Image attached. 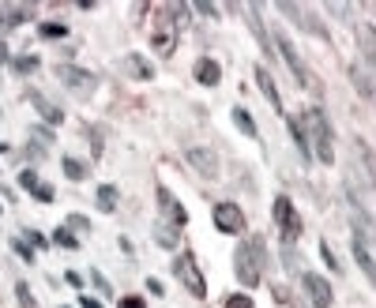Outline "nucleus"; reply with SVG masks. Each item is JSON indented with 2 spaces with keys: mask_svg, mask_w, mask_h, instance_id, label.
Here are the masks:
<instances>
[{
  "mask_svg": "<svg viewBox=\"0 0 376 308\" xmlns=\"http://www.w3.org/2000/svg\"><path fill=\"white\" fill-rule=\"evenodd\" d=\"M8 60H11V57H8V46H4V38H0V68H4Z\"/></svg>",
  "mask_w": 376,
  "mask_h": 308,
  "instance_id": "nucleus-43",
  "label": "nucleus"
},
{
  "mask_svg": "<svg viewBox=\"0 0 376 308\" xmlns=\"http://www.w3.org/2000/svg\"><path fill=\"white\" fill-rule=\"evenodd\" d=\"M49 245H61V248L75 252V248H79V237L68 230V225H61V230H53V240H49Z\"/></svg>",
  "mask_w": 376,
  "mask_h": 308,
  "instance_id": "nucleus-25",
  "label": "nucleus"
},
{
  "mask_svg": "<svg viewBox=\"0 0 376 308\" xmlns=\"http://www.w3.org/2000/svg\"><path fill=\"white\" fill-rule=\"evenodd\" d=\"M26 19H34L31 4H0V31H8V26H23Z\"/></svg>",
  "mask_w": 376,
  "mask_h": 308,
  "instance_id": "nucleus-14",
  "label": "nucleus"
},
{
  "mask_svg": "<svg viewBox=\"0 0 376 308\" xmlns=\"http://www.w3.org/2000/svg\"><path fill=\"white\" fill-rule=\"evenodd\" d=\"M68 230H72V233H87L90 222L83 218V214H68Z\"/></svg>",
  "mask_w": 376,
  "mask_h": 308,
  "instance_id": "nucleus-35",
  "label": "nucleus"
},
{
  "mask_svg": "<svg viewBox=\"0 0 376 308\" xmlns=\"http://www.w3.org/2000/svg\"><path fill=\"white\" fill-rule=\"evenodd\" d=\"M4 151H8V143H4V139H0V154H4Z\"/></svg>",
  "mask_w": 376,
  "mask_h": 308,
  "instance_id": "nucleus-44",
  "label": "nucleus"
},
{
  "mask_svg": "<svg viewBox=\"0 0 376 308\" xmlns=\"http://www.w3.org/2000/svg\"><path fill=\"white\" fill-rule=\"evenodd\" d=\"M196 11H199V16H219V8H214V4H204V0H199V4H196Z\"/></svg>",
  "mask_w": 376,
  "mask_h": 308,
  "instance_id": "nucleus-40",
  "label": "nucleus"
},
{
  "mask_svg": "<svg viewBox=\"0 0 376 308\" xmlns=\"http://www.w3.org/2000/svg\"><path fill=\"white\" fill-rule=\"evenodd\" d=\"M90 282L98 286V293H105V297H113V286H110V278H105L102 271H90Z\"/></svg>",
  "mask_w": 376,
  "mask_h": 308,
  "instance_id": "nucleus-34",
  "label": "nucleus"
},
{
  "mask_svg": "<svg viewBox=\"0 0 376 308\" xmlns=\"http://www.w3.org/2000/svg\"><path fill=\"white\" fill-rule=\"evenodd\" d=\"M64 282L75 286V290H83V275H79V271H68V275H64Z\"/></svg>",
  "mask_w": 376,
  "mask_h": 308,
  "instance_id": "nucleus-39",
  "label": "nucleus"
},
{
  "mask_svg": "<svg viewBox=\"0 0 376 308\" xmlns=\"http://www.w3.org/2000/svg\"><path fill=\"white\" fill-rule=\"evenodd\" d=\"M147 290H151V293H155V297H162V293H166V286H162V282H158V278H147Z\"/></svg>",
  "mask_w": 376,
  "mask_h": 308,
  "instance_id": "nucleus-41",
  "label": "nucleus"
},
{
  "mask_svg": "<svg viewBox=\"0 0 376 308\" xmlns=\"http://www.w3.org/2000/svg\"><path fill=\"white\" fill-rule=\"evenodd\" d=\"M125 68H128L132 79H143V83H151V79H155V64L143 60L140 53H128V57H125Z\"/></svg>",
  "mask_w": 376,
  "mask_h": 308,
  "instance_id": "nucleus-16",
  "label": "nucleus"
},
{
  "mask_svg": "<svg viewBox=\"0 0 376 308\" xmlns=\"http://www.w3.org/2000/svg\"><path fill=\"white\" fill-rule=\"evenodd\" d=\"M230 117H234V124H237V132H241L245 139H256V136H260L256 120H252V113L245 110V105H234V110H230Z\"/></svg>",
  "mask_w": 376,
  "mask_h": 308,
  "instance_id": "nucleus-17",
  "label": "nucleus"
},
{
  "mask_svg": "<svg viewBox=\"0 0 376 308\" xmlns=\"http://www.w3.org/2000/svg\"><path fill=\"white\" fill-rule=\"evenodd\" d=\"M320 256H324V263H328V271H335V275H339V271H343V267H339V260H335V252H331V245H328V240H320Z\"/></svg>",
  "mask_w": 376,
  "mask_h": 308,
  "instance_id": "nucleus-30",
  "label": "nucleus"
},
{
  "mask_svg": "<svg viewBox=\"0 0 376 308\" xmlns=\"http://www.w3.org/2000/svg\"><path fill=\"white\" fill-rule=\"evenodd\" d=\"M173 278H177L192 297H199V301L207 297V278H204V271H199L192 252H177V260H173Z\"/></svg>",
  "mask_w": 376,
  "mask_h": 308,
  "instance_id": "nucleus-3",
  "label": "nucleus"
},
{
  "mask_svg": "<svg viewBox=\"0 0 376 308\" xmlns=\"http://www.w3.org/2000/svg\"><path fill=\"white\" fill-rule=\"evenodd\" d=\"M286 128H290V139L301 151V158H305V162H313V154H308V139H305V132H301V120L298 117H286Z\"/></svg>",
  "mask_w": 376,
  "mask_h": 308,
  "instance_id": "nucleus-20",
  "label": "nucleus"
},
{
  "mask_svg": "<svg viewBox=\"0 0 376 308\" xmlns=\"http://www.w3.org/2000/svg\"><path fill=\"white\" fill-rule=\"evenodd\" d=\"M23 240H26L31 248H46V245H49V240H46L42 233H38V230H23Z\"/></svg>",
  "mask_w": 376,
  "mask_h": 308,
  "instance_id": "nucleus-36",
  "label": "nucleus"
},
{
  "mask_svg": "<svg viewBox=\"0 0 376 308\" xmlns=\"http://www.w3.org/2000/svg\"><path fill=\"white\" fill-rule=\"evenodd\" d=\"M151 42H155V49L162 53V57H169V53H173V46H177V31H169V26H158Z\"/></svg>",
  "mask_w": 376,
  "mask_h": 308,
  "instance_id": "nucleus-22",
  "label": "nucleus"
},
{
  "mask_svg": "<svg viewBox=\"0 0 376 308\" xmlns=\"http://www.w3.org/2000/svg\"><path fill=\"white\" fill-rule=\"evenodd\" d=\"M158 207H162V222L177 225V230L188 222V214H184V207H181V199H177V196H169L166 184H158Z\"/></svg>",
  "mask_w": 376,
  "mask_h": 308,
  "instance_id": "nucleus-11",
  "label": "nucleus"
},
{
  "mask_svg": "<svg viewBox=\"0 0 376 308\" xmlns=\"http://www.w3.org/2000/svg\"><path fill=\"white\" fill-rule=\"evenodd\" d=\"M61 169H64V177H68V181H87V177H90V169L79 162V158H64Z\"/></svg>",
  "mask_w": 376,
  "mask_h": 308,
  "instance_id": "nucleus-23",
  "label": "nucleus"
},
{
  "mask_svg": "<svg viewBox=\"0 0 376 308\" xmlns=\"http://www.w3.org/2000/svg\"><path fill=\"white\" fill-rule=\"evenodd\" d=\"M275 222H278L282 240H286V245H293V240L301 237V230H305V222H301L298 207L290 203V196H278V199H275Z\"/></svg>",
  "mask_w": 376,
  "mask_h": 308,
  "instance_id": "nucleus-6",
  "label": "nucleus"
},
{
  "mask_svg": "<svg viewBox=\"0 0 376 308\" xmlns=\"http://www.w3.org/2000/svg\"><path fill=\"white\" fill-rule=\"evenodd\" d=\"M256 87H260V95L271 102V110L282 113V95H278V87H275V75L263 68V64H256Z\"/></svg>",
  "mask_w": 376,
  "mask_h": 308,
  "instance_id": "nucleus-15",
  "label": "nucleus"
},
{
  "mask_svg": "<svg viewBox=\"0 0 376 308\" xmlns=\"http://www.w3.org/2000/svg\"><path fill=\"white\" fill-rule=\"evenodd\" d=\"M38 34H42L46 42H61V38H68V26H64V23H42V26H38Z\"/></svg>",
  "mask_w": 376,
  "mask_h": 308,
  "instance_id": "nucleus-26",
  "label": "nucleus"
},
{
  "mask_svg": "<svg viewBox=\"0 0 376 308\" xmlns=\"http://www.w3.org/2000/svg\"><path fill=\"white\" fill-rule=\"evenodd\" d=\"M298 120H301V132H305V139H308V154H313L316 162L331 166L335 162V132H331L328 113L320 110V105H308Z\"/></svg>",
  "mask_w": 376,
  "mask_h": 308,
  "instance_id": "nucleus-1",
  "label": "nucleus"
},
{
  "mask_svg": "<svg viewBox=\"0 0 376 308\" xmlns=\"http://www.w3.org/2000/svg\"><path fill=\"white\" fill-rule=\"evenodd\" d=\"M293 308H298V304H293Z\"/></svg>",
  "mask_w": 376,
  "mask_h": 308,
  "instance_id": "nucleus-46",
  "label": "nucleus"
},
{
  "mask_svg": "<svg viewBox=\"0 0 376 308\" xmlns=\"http://www.w3.org/2000/svg\"><path fill=\"white\" fill-rule=\"evenodd\" d=\"M117 308H147V301L136 297V293H128V297H120V301H117Z\"/></svg>",
  "mask_w": 376,
  "mask_h": 308,
  "instance_id": "nucleus-37",
  "label": "nucleus"
},
{
  "mask_svg": "<svg viewBox=\"0 0 376 308\" xmlns=\"http://www.w3.org/2000/svg\"><path fill=\"white\" fill-rule=\"evenodd\" d=\"M57 79L68 90H75V95H83V98L98 90V75L87 72V68H79V64H57Z\"/></svg>",
  "mask_w": 376,
  "mask_h": 308,
  "instance_id": "nucleus-8",
  "label": "nucleus"
},
{
  "mask_svg": "<svg viewBox=\"0 0 376 308\" xmlns=\"http://www.w3.org/2000/svg\"><path fill=\"white\" fill-rule=\"evenodd\" d=\"M192 75H196L199 87H219L222 83V64L214 60V57H199L192 64Z\"/></svg>",
  "mask_w": 376,
  "mask_h": 308,
  "instance_id": "nucleus-13",
  "label": "nucleus"
},
{
  "mask_svg": "<svg viewBox=\"0 0 376 308\" xmlns=\"http://www.w3.org/2000/svg\"><path fill=\"white\" fill-rule=\"evenodd\" d=\"M11 68H16L19 75H34L38 68H42V60H38L34 53H26V57H11Z\"/></svg>",
  "mask_w": 376,
  "mask_h": 308,
  "instance_id": "nucleus-24",
  "label": "nucleus"
},
{
  "mask_svg": "<svg viewBox=\"0 0 376 308\" xmlns=\"http://www.w3.org/2000/svg\"><path fill=\"white\" fill-rule=\"evenodd\" d=\"M211 218H214V230L219 233H226V237H241L245 233V211H241L234 199H222V203H214V211H211Z\"/></svg>",
  "mask_w": 376,
  "mask_h": 308,
  "instance_id": "nucleus-5",
  "label": "nucleus"
},
{
  "mask_svg": "<svg viewBox=\"0 0 376 308\" xmlns=\"http://www.w3.org/2000/svg\"><path fill=\"white\" fill-rule=\"evenodd\" d=\"M87 136H90V147H94V158H102V136L94 128H87Z\"/></svg>",
  "mask_w": 376,
  "mask_h": 308,
  "instance_id": "nucleus-38",
  "label": "nucleus"
},
{
  "mask_svg": "<svg viewBox=\"0 0 376 308\" xmlns=\"http://www.w3.org/2000/svg\"><path fill=\"white\" fill-rule=\"evenodd\" d=\"M31 196L38 199V203H53V199H57V192H53V184H42V181H38V188H34Z\"/></svg>",
  "mask_w": 376,
  "mask_h": 308,
  "instance_id": "nucleus-32",
  "label": "nucleus"
},
{
  "mask_svg": "<svg viewBox=\"0 0 376 308\" xmlns=\"http://www.w3.org/2000/svg\"><path fill=\"white\" fill-rule=\"evenodd\" d=\"M350 252H354L357 267L365 271V278H372V225H369V218H365V214H361V218L354 222V233H350Z\"/></svg>",
  "mask_w": 376,
  "mask_h": 308,
  "instance_id": "nucleus-4",
  "label": "nucleus"
},
{
  "mask_svg": "<svg viewBox=\"0 0 376 308\" xmlns=\"http://www.w3.org/2000/svg\"><path fill=\"white\" fill-rule=\"evenodd\" d=\"M11 248H16V256H23V263H34V248L26 245L23 237H16V240H11Z\"/></svg>",
  "mask_w": 376,
  "mask_h": 308,
  "instance_id": "nucleus-33",
  "label": "nucleus"
},
{
  "mask_svg": "<svg viewBox=\"0 0 376 308\" xmlns=\"http://www.w3.org/2000/svg\"><path fill=\"white\" fill-rule=\"evenodd\" d=\"M0 211H4V207H0Z\"/></svg>",
  "mask_w": 376,
  "mask_h": 308,
  "instance_id": "nucleus-45",
  "label": "nucleus"
},
{
  "mask_svg": "<svg viewBox=\"0 0 376 308\" xmlns=\"http://www.w3.org/2000/svg\"><path fill=\"white\" fill-rule=\"evenodd\" d=\"M301 290H305V297L313 308H331L335 304V290L324 275H316V271H301Z\"/></svg>",
  "mask_w": 376,
  "mask_h": 308,
  "instance_id": "nucleus-9",
  "label": "nucleus"
},
{
  "mask_svg": "<svg viewBox=\"0 0 376 308\" xmlns=\"http://www.w3.org/2000/svg\"><path fill=\"white\" fill-rule=\"evenodd\" d=\"M263 260H267V248L260 237H249L234 248V275L245 290H256L263 282Z\"/></svg>",
  "mask_w": 376,
  "mask_h": 308,
  "instance_id": "nucleus-2",
  "label": "nucleus"
},
{
  "mask_svg": "<svg viewBox=\"0 0 376 308\" xmlns=\"http://www.w3.org/2000/svg\"><path fill=\"white\" fill-rule=\"evenodd\" d=\"M155 240H158V248L173 252V248L181 245V230H177V225H169V222H158L155 225Z\"/></svg>",
  "mask_w": 376,
  "mask_h": 308,
  "instance_id": "nucleus-18",
  "label": "nucleus"
},
{
  "mask_svg": "<svg viewBox=\"0 0 376 308\" xmlns=\"http://www.w3.org/2000/svg\"><path fill=\"white\" fill-rule=\"evenodd\" d=\"M278 53H282V60H286V68L293 72V79H298V87H305V90H313V72L305 68V60H301V53L293 49V42L286 34H275V42H271Z\"/></svg>",
  "mask_w": 376,
  "mask_h": 308,
  "instance_id": "nucleus-7",
  "label": "nucleus"
},
{
  "mask_svg": "<svg viewBox=\"0 0 376 308\" xmlns=\"http://www.w3.org/2000/svg\"><path fill=\"white\" fill-rule=\"evenodd\" d=\"M117 188H113V184H98V196H94V203H98V211L102 214H113L117 211Z\"/></svg>",
  "mask_w": 376,
  "mask_h": 308,
  "instance_id": "nucleus-21",
  "label": "nucleus"
},
{
  "mask_svg": "<svg viewBox=\"0 0 376 308\" xmlns=\"http://www.w3.org/2000/svg\"><path fill=\"white\" fill-rule=\"evenodd\" d=\"M19 188L23 192H34L38 188V173L34 169H19Z\"/></svg>",
  "mask_w": 376,
  "mask_h": 308,
  "instance_id": "nucleus-31",
  "label": "nucleus"
},
{
  "mask_svg": "<svg viewBox=\"0 0 376 308\" xmlns=\"http://www.w3.org/2000/svg\"><path fill=\"white\" fill-rule=\"evenodd\" d=\"M282 263H286L290 275H301V271H305V267H301V256H298V248H293V245L282 248Z\"/></svg>",
  "mask_w": 376,
  "mask_h": 308,
  "instance_id": "nucleus-27",
  "label": "nucleus"
},
{
  "mask_svg": "<svg viewBox=\"0 0 376 308\" xmlns=\"http://www.w3.org/2000/svg\"><path fill=\"white\" fill-rule=\"evenodd\" d=\"M26 102H31L34 110L42 113V120H46V124H53V128H57V124H64V110H61V105H53V102L42 95V90H26Z\"/></svg>",
  "mask_w": 376,
  "mask_h": 308,
  "instance_id": "nucleus-12",
  "label": "nucleus"
},
{
  "mask_svg": "<svg viewBox=\"0 0 376 308\" xmlns=\"http://www.w3.org/2000/svg\"><path fill=\"white\" fill-rule=\"evenodd\" d=\"M16 301H19V308H38V301H34V293H31L26 282H16Z\"/></svg>",
  "mask_w": 376,
  "mask_h": 308,
  "instance_id": "nucleus-28",
  "label": "nucleus"
},
{
  "mask_svg": "<svg viewBox=\"0 0 376 308\" xmlns=\"http://www.w3.org/2000/svg\"><path fill=\"white\" fill-rule=\"evenodd\" d=\"M79 308H105L98 297H79Z\"/></svg>",
  "mask_w": 376,
  "mask_h": 308,
  "instance_id": "nucleus-42",
  "label": "nucleus"
},
{
  "mask_svg": "<svg viewBox=\"0 0 376 308\" xmlns=\"http://www.w3.org/2000/svg\"><path fill=\"white\" fill-rule=\"evenodd\" d=\"M184 162L192 166L204 181H219V173H222V169H219V154H214L211 147H188V151H184Z\"/></svg>",
  "mask_w": 376,
  "mask_h": 308,
  "instance_id": "nucleus-10",
  "label": "nucleus"
},
{
  "mask_svg": "<svg viewBox=\"0 0 376 308\" xmlns=\"http://www.w3.org/2000/svg\"><path fill=\"white\" fill-rule=\"evenodd\" d=\"M350 83L357 87L361 98H372V75H369V64H350Z\"/></svg>",
  "mask_w": 376,
  "mask_h": 308,
  "instance_id": "nucleus-19",
  "label": "nucleus"
},
{
  "mask_svg": "<svg viewBox=\"0 0 376 308\" xmlns=\"http://www.w3.org/2000/svg\"><path fill=\"white\" fill-rule=\"evenodd\" d=\"M222 308H256V301H252L249 293H230V297L222 301Z\"/></svg>",
  "mask_w": 376,
  "mask_h": 308,
  "instance_id": "nucleus-29",
  "label": "nucleus"
}]
</instances>
